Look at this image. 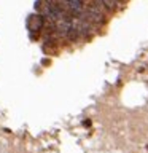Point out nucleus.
I'll return each mask as SVG.
<instances>
[{
	"label": "nucleus",
	"mask_w": 148,
	"mask_h": 153,
	"mask_svg": "<svg viewBox=\"0 0 148 153\" xmlns=\"http://www.w3.org/2000/svg\"><path fill=\"white\" fill-rule=\"evenodd\" d=\"M78 18L80 19H86V21L92 22V24H95V26H105V22H107V19H108L107 14L102 13L95 7H92L91 3L84 5V10L81 11V14Z\"/></svg>",
	"instance_id": "nucleus-1"
},
{
	"label": "nucleus",
	"mask_w": 148,
	"mask_h": 153,
	"mask_svg": "<svg viewBox=\"0 0 148 153\" xmlns=\"http://www.w3.org/2000/svg\"><path fill=\"white\" fill-rule=\"evenodd\" d=\"M46 21H48V19L43 16L41 13H38V14H29L27 19H26V29H27V32H38V33H40L41 30H45Z\"/></svg>",
	"instance_id": "nucleus-2"
},
{
	"label": "nucleus",
	"mask_w": 148,
	"mask_h": 153,
	"mask_svg": "<svg viewBox=\"0 0 148 153\" xmlns=\"http://www.w3.org/2000/svg\"><path fill=\"white\" fill-rule=\"evenodd\" d=\"M105 7L110 10V13H115L116 10H121L123 8V3L119 0H104Z\"/></svg>",
	"instance_id": "nucleus-3"
},
{
	"label": "nucleus",
	"mask_w": 148,
	"mask_h": 153,
	"mask_svg": "<svg viewBox=\"0 0 148 153\" xmlns=\"http://www.w3.org/2000/svg\"><path fill=\"white\" fill-rule=\"evenodd\" d=\"M80 32H78V29H76V26H73V22H72V27H70V30L69 33H67V40L69 42H76V40H80Z\"/></svg>",
	"instance_id": "nucleus-4"
},
{
	"label": "nucleus",
	"mask_w": 148,
	"mask_h": 153,
	"mask_svg": "<svg viewBox=\"0 0 148 153\" xmlns=\"http://www.w3.org/2000/svg\"><path fill=\"white\" fill-rule=\"evenodd\" d=\"M29 38H30V40H38V38H40V33L38 32H29Z\"/></svg>",
	"instance_id": "nucleus-5"
},
{
	"label": "nucleus",
	"mask_w": 148,
	"mask_h": 153,
	"mask_svg": "<svg viewBox=\"0 0 148 153\" xmlns=\"http://www.w3.org/2000/svg\"><path fill=\"white\" fill-rule=\"evenodd\" d=\"M41 7H43V2H41V0H35L33 8H35V10H41Z\"/></svg>",
	"instance_id": "nucleus-6"
},
{
	"label": "nucleus",
	"mask_w": 148,
	"mask_h": 153,
	"mask_svg": "<svg viewBox=\"0 0 148 153\" xmlns=\"http://www.w3.org/2000/svg\"><path fill=\"white\" fill-rule=\"evenodd\" d=\"M50 64V59H41V65H48Z\"/></svg>",
	"instance_id": "nucleus-7"
},
{
	"label": "nucleus",
	"mask_w": 148,
	"mask_h": 153,
	"mask_svg": "<svg viewBox=\"0 0 148 153\" xmlns=\"http://www.w3.org/2000/svg\"><path fill=\"white\" fill-rule=\"evenodd\" d=\"M83 124H84V126H89V124H91V121H89V120H84V121H83Z\"/></svg>",
	"instance_id": "nucleus-8"
},
{
	"label": "nucleus",
	"mask_w": 148,
	"mask_h": 153,
	"mask_svg": "<svg viewBox=\"0 0 148 153\" xmlns=\"http://www.w3.org/2000/svg\"><path fill=\"white\" fill-rule=\"evenodd\" d=\"M46 2H54V0H46Z\"/></svg>",
	"instance_id": "nucleus-9"
}]
</instances>
